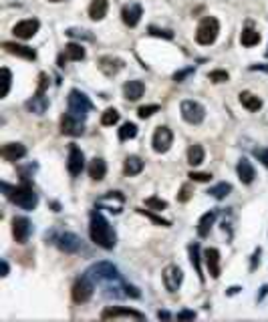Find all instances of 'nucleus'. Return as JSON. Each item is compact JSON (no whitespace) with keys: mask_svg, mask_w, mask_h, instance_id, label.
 Wrapping results in <instances>:
<instances>
[{"mask_svg":"<svg viewBox=\"0 0 268 322\" xmlns=\"http://www.w3.org/2000/svg\"><path fill=\"white\" fill-rule=\"evenodd\" d=\"M157 318H170V314H168V312H162V310H159V312H157Z\"/></svg>","mask_w":268,"mask_h":322,"instance_id":"864d4df0","label":"nucleus"},{"mask_svg":"<svg viewBox=\"0 0 268 322\" xmlns=\"http://www.w3.org/2000/svg\"><path fill=\"white\" fill-rule=\"evenodd\" d=\"M32 234V224L26 218H14L12 220V236L18 244H26Z\"/></svg>","mask_w":268,"mask_h":322,"instance_id":"ddd939ff","label":"nucleus"},{"mask_svg":"<svg viewBox=\"0 0 268 322\" xmlns=\"http://www.w3.org/2000/svg\"><path fill=\"white\" fill-rule=\"evenodd\" d=\"M266 55H268V50H266Z\"/></svg>","mask_w":268,"mask_h":322,"instance_id":"6e6d98bb","label":"nucleus"},{"mask_svg":"<svg viewBox=\"0 0 268 322\" xmlns=\"http://www.w3.org/2000/svg\"><path fill=\"white\" fill-rule=\"evenodd\" d=\"M218 32H220L218 20L214 18V16H206V18L200 22L198 30H196V40H198L200 44H212L214 40L218 38Z\"/></svg>","mask_w":268,"mask_h":322,"instance_id":"39448f33","label":"nucleus"},{"mask_svg":"<svg viewBox=\"0 0 268 322\" xmlns=\"http://www.w3.org/2000/svg\"><path fill=\"white\" fill-rule=\"evenodd\" d=\"M123 67H125V63H123L121 59H117V57H101V59H99V69H101L107 77L117 75Z\"/></svg>","mask_w":268,"mask_h":322,"instance_id":"6ab92c4d","label":"nucleus"},{"mask_svg":"<svg viewBox=\"0 0 268 322\" xmlns=\"http://www.w3.org/2000/svg\"><path fill=\"white\" fill-rule=\"evenodd\" d=\"M174 143V133L162 125V127H157L155 133H153V151L155 153H166Z\"/></svg>","mask_w":268,"mask_h":322,"instance_id":"6e6552de","label":"nucleus"},{"mask_svg":"<svg viewBox=\"0 0 268 322\" xmlns=\"http://www.w3.org/2000/svg\"><path fill=\"white\" fill-rule=\"evenodd\" d=\"M206 266L212 278H220V252L216 248H208L206 250Z\"/></svg>","mask_w":268,"mask_h":322,"instance_id":"412c9836","label":"nucleus"},{"mask_svg":"<svg viewBox=\"0 0 268 322\" xmlns=\"http://www.w3.org/2000/svg\"><path fill=\"white\" fill-rule=\"evenodd\" d=\"M204 161V147L202 145H192L188 149V163L190 165H200Z\"/></svg>","mask_w":268,"mask_h":322,"instance_id":"2f4dec72","label":"nucleus"},{"mask_svg":"<svg viewBox=\"0 0 268 322\" xmlns=\"http://www.w3.org/2000/svg\"><path fill=\"white\" fill-rule=\"evenodd\" d=\"M107 10H109V2L107 0H91V6H89V16L93 20H103Z\"/></svg>","mask_w":268,"mask_h":322,"instance_id":"a878e982","label":"nucleus"},{"mask_svg":"<svg viewBox=\"0 0 268 322\" xmlns=\"http://www.w3.org/2000/svg\"><path fill=\"white\" fill-rule=\"evenodd\" d=\"M46 107H48V99L44 97V93H36L32 99L26 101V109L34 115H42L46 111Z\"/></svg>","mask_w":268,"mask_h":322,"instance_id":"5701e85b","label":"nucleus"},{"mask_svg":"<svg viewBox=\"0 0 268 322\" xmlns=\"http://www.w3.org/2000/svg\"><path fill=\"white\" fill-rule=\"evenodd\" d=\"M83 167H85V155H83V151L77 145H71V149H69V161H67L69 173L73 177H77V175H81Z\"/></svg>","mask_w":268,"mask_h":322,"instance_id":"9d476101","label":"nucleus"},{"mask_svg":"<svg viewBox=\"0 0 268 322\" xmlns=\"http://www.w3.org/2000/svg\"><path fill=\"white\" fill-rule=\"evenodd\" d=\"M139 213H143V216H147L151 222H155V224H159V226H170V220H162V218H157V216H153L151 211H147V209H137Z\"/></svg>","mask_w":268,"mask_h":322,"instance_id":"37998d69","label":"nucleus"},{"mask_svg":"<svg viewBox=\"0 0 268 322\" xmlns=\"http://www.w3.org/2000/svg\"><path fill=\"white\" fill-rule=\"evenodd\" d=\"M190 258H192V266L196 268V274H198L200 282H204L202 266H200V246H198V244H192V246H190Z\"/></svg>","mask_w":268,"mask_h":322,"instance_id":"473e14b6","label":"nucleus"},{"mask_svg":"<svg viewBox=\"0 0 268 322\" xmlns=\"http://www.w3.org/2000/svg\"><path fill=\"white\" fill-rule=\"evenodd\" d=\"M192 73H194V67H190V69H186V71H180V73H176V75H174V81L182 83V81H184L188 75H192Z\"/></svg>","mask_w":268,"mask_h":322,"instance_id":"de8ad7c7","label":"nucleus"},{"mask_svg":"<svg viewBox=\"0 0 268 322\" xmlns=\"http://www.w3.org/2000/svg\"><path fill=\"white\" fill-rule=\"evenodd\" d=\"M180 111H182V117L184 121H188L190 125H200L206 117V109L198 103V101H182V107H180Z\"/></svg>","mask_w":268,"mask_h":322,"instance_id":"423d86ee","label":"nucleus"},{"mask_svg":"<svg viewBox=\"0 0 268 322\" xmlns=\"http://www.w3.org/2000/svg\"><path fill=\"white\" fill-rule=\"evenodd\" d=\"M145 207L147 209H155V211H162V209H166L168 207V203L164 201V199H159V197H147L145 199Z\"/></svg>","mask_w":268,"mask_h":322,"instance_id":"e433bc0d","label":"nucleus"},{"mask_svg":"<svg viewBox=\"0 0 268 322\" xmlns=\"http://www.w3.org/2000/svg\"><path fill=\"white\" fill-rule=\"evenodd\" d=\"M254 155L258 157V161H262L264 167H268V147H266V149H256Z\"/></svg>","mask_w":268,"mask_h":322,"instance_id":"a18cd8bd","label":"nucleus"},{"mask_svg":"<svg viewBox=\"0 0 268 322\" xmlns=\"http://www.w3.org/2000/svg\"><path fill=\"white\" fill-rule=\"evenodd\" d=\"M57 246H59V248H61L65 254H75V252H79V250L83 248V240H81L79 236H75V234L67 232V234L59 236Z\"/></svg>","mask_w":268,"mask_h":322,"instance_id":"dca6fc26","label":"nucleus"},{"mask_svg":"<svg viewBox=\"0 0 268 322\" xmlns=\"http://www.w3.org/2000/svg\"><path fill=\"white\" fill-rule=\"evenodd\" d=\"M105 173H107V165H105V161H103L101 157H95V159L91 161V165H89V175H91V179L101 181V179L105 177Z\"/></svg>","mask_w":268,"mask_h":322,"instance_id":"c85d7f7f","label":"nucleus"},{"mask_svg":"<svg viewBox=\"0 0 268 322\" xmlns=\"http://www.w3.org/2000/svg\"><path fill=\"white\" fill-rule=\"evenodd\" d=\"M91 107H93V105H91V101L87 99L85 93H81V91H77V89H73V91L69 93V113H71L73 117L85 121L87 113L91 111Z\"/></svg>","mask_w":268,"mask_h":322,"instance_id":"20e7f679","label":"nucleus"},{"mask_svg":"<svg viewBox=\"0 0 268 322\" xmlns=\"http://www.w3.org/2000/svg\"><path fill=\"white\" fill-rule=\"evenodd\" d=\"M2 48L10 55H16L20 59H26V61H34L36 59V52L30 48V46H24V44H16V42H2Z\"/></svg>","mask_w":268,"mask_h":322,"instance_id":"aec40b11","label":"nucleus"},{"mask_svg":"<svg viewBox=\"0 0 268 322\" xmlns=\"http://www.w3.org/2000/svg\"><path fill=\"white\" fill-rule=\"evenodd\" d=\"M149 34H153V36H162V38H168V40L174 38V32H172V30H168V28H157V26H149Z\"/></svg>","mask_w":268,"mask_h":322,"instance_id":"ea45409f","label":"nucleus"},{"mask_svg":"<svg viewBox=\"0 0 268 322\" xmlns=\"http://www.w3.org/2000/svg\"><path fill=\"white\" fill-rule=\"evenodd\" d=\"M141 14H143V10H141V4H137V2H129V4H125L123 10H121L123 22H125L127 26H131V28L139 24Z\"/></svg>","mask_w":268,"mask_h":322,"instance_id":"f3484780","label":"nucleus"},{"mask_svg":"<svg viewBox=\"0 0 268 322\" xmlns=\"http://www.w3.org/2000/svg\"><path fill=\"white\" fill-rule=\"evenodd\" d=\"M38 26H40V22H38L36 18H26V20H20V22L12 28V34H14L16 38L28 40V38H32V36L38 32Z\"/></svg>","mask_w":268,"mask_h":322,"instance_id":"f8f14e48","label":"nucleus"},{"mask_svg":"<svg viewBox=\"0 0 268 322\" xmlns=\"http://www.w3.org/2000/svg\"><path fill=\"white\" fill-rule=\"evenodd\" d=\"M240 42L244 46H254V44L260 42V32L254 30V28H244L242 34H240Z\"/></svg>","mask_w":268,"mask_h":322,"instance_id":"7c9ffc66","label":"nucleus"},{"mask_svg":"<svg viewBox=\"0 0 268 322\" xmlns=\"http://www.w3.org/2000/svg\"><path fill=\"white\" fill-rule=\"evenodd\" d=\"M268 294V286H262V292H260V296H258V300H262L264 296Z\"/></svg>","mask_w":268,"mask_h":322,"instance_id":"603ef678","label":"nucleus"},{"mask_svg":"<svg viewBox=\"0 0 268 322\" xmlns=\"http://www.w3.org/2000/svg\"><path fill=\"white\" fill-rule=\"evenodd\" d=\"M240 103L246 107L248 111H258L260 107H262V101L254 95V93H248V91H244V93H240Z\"/></svg>","mask_w":268,"mask_h":322,"instance_id":"c756f323","label":"nucleus"},{"mask_svg":"<svg viewBox=\"0 0 268 322\" xmlns=\"http://www.w3.org/2000/svg\"><path fill=\"white\" fill-rule=\"evenodd\" d=\"M89 234H91V240H93L97 246H101L103 250H113L115 244H117L115 230L111 228V224L107 222L99 211H93V213H91Z\"/></svg>","mask_w":268,"mask_h":322,"instance_id":"f257e3e1","label":"nucleus"},{"mask_svg":"<svg viewBox=\"0 0 268 322\" xmlns=\"http://www.w3.org/2000/svg\"><path fill=\"white\" fill-rule=\"evenodd\" d=\"M182 280H184V272L180 270L178 266H168L164 270V284L170 292H178V288L182 286Z\"/></svg>","mask_w":268,"mask_h":322,"instance_id":"2eb2a0df","label":"nucleus"},{"mask_svg":"<svg viewBox=\"0 0 268 322\" xmlns=\"http://www.w3.org/2000/svg\"><path fill=\"white\" fill-rule=\"evenodd\" d=\"M123 203H125V195L121 191H109V193L103 195L97 201V207H107V209L113 211V213H119L121 207H123Z\"/></svg>","mask_w":268,"mask_h":322,"instance_id":"9b49d317","label":"nucleus"},{"mask_svg":"<svg viewBox=\"0 0 268 322\" xmlns=\"http://www.w3.org/2000/svg\"><path fill=\"white\" fill-rule=\"evenodd\" d=\"M194 318H196V312H190V310L178 312V320H194Z\"/></svg>","mask_w":268,"mask_h":322,"instance_id":"09e8293b","label":"nucleus"},{"mask_svg":"<svg viewBox=\"0 0 268 322\" xmlns=\"http://www.w3.org/2000/svg\"><path fill=\"white\" fill-rule=\"evenodd\" d=\"M232 191V185L230 183H226V181H222V183H218V185H214V187H210V195L212 197H216V199H224L228 193Z\"/></svg>","mask_w":268,"mask_h":322,"instance_id":"72a5a7b5","label":"nucleus"},{"mask_svg":"<svg viewBox=\"0 0 268 322\" xmlns=\"http://www.w3.org/2000/svg\"><path fill=\"white\" fill-rule=\"evenodd\" d=\"M208 77H210L212 83H226V81L230 79V75H228L226 71H212Z\"/></svg>","mask_w":268,"mask_h":322,"instance_id":"79ce46f5","label":"nucleus"},{"mask_svg":"<svg viewBox=\"0 0 268 322\" xmlns=\"http://www.w3.org/2000/svg\"><path fill=\"white\" fill-rule=\"evenodd\" d=\"M192 191H194L192 185H184V187L180 189V193H178V199H180V201H188V199L192 197Z\"/></svg>","mask_w":268,"mask_h":322,"instance_id":"c03bdc74","label":"nucleus"},{"mask_svg":"<svg viewBox=\"0 0 268 322\" xmlns=\"http://www.w3.org/2000/svg\"><path fill=\"white\" fill-rule=\"evenodd\" d=\"M190 179H192V181H210V179H212V175H210V173H198V171H192V173H190Z\"/></svg>","mask_w":268,"mask_h":322,"instance_id":"49530a36","label":"nucleus"},{"mask_svg":"<svg viewBox=\"0 0 268 322\" xmlns=\"http://www.w3.org/2000/svg\"><path fill=\"white\" fill-rule=\"evenodd\" d=\"M117 121H119V113H117V109H107V111L103 113V117H101V123H103L105 127L115 125Z\"/></svg>","mask_w":268,"mask_h":322,"instance_id":"c9c22d12","label":"nucleus"},{"mask_svg":"<svg viewBox=\"0 0 268 322\" xmlns=\"http://www.w3.org/2000/svg\"><path fill=\"white\" fill-rule=\"evenodd\" d=\"M0 153H2V157L6 161H18V159H22L26 155V147L22 143H6Z\"/></svg>","mask_w":268,"mask_h":322,"instance_id":"4be33fe9","label":"nucleus"},{"mask_svg":"<svg viewBox=\"0 0 268 322\" xmlns=\"http://www.w3.org/2000/svg\"><path fill=\"white\" fill-rule=\"evenodd\" d=\"M135 135H137V125H135V123H125V125H121V129H119V139H121V141L133 139Z\"/></svg>","mask_w":268,"mask_h":322,"instance_id":"f704fd0d","label":"nucleus"},{"mask_svg":"<svg viewBox=\"0 0 268 322\" xmlns=\"http://www.w3.org/2000/svg\"><path fill=\"white\" fill-rule=\"evenodd\" d=\"M87 276L93 282L101 284V286H107V284H111V282L121 280L119 270H117V268L111 262H97V264H93L89 270H87Z\"/></svg>","mask_w":268,"mask_h":322,"instance_id":"f03ea898","label":"nucleus"},{"mask_svg":"<svg viewBox=\"0 0 268 322\" xmlns=\"http://www.w3.org/2000/svg\"><path fill=\"white\" fill-rule=\"evenodd\" d=\"M238 177H240L242 183H252L254 181L256 173H254V167H252V163L248 159H240L238 161Z\"/></svg>","mask_w":268,"mask_h":322,"instance_id":"bb28decb","label":"nucleus"},{"mask_svg":"<svg viewBox=\"0 0 268 322\" xmlns=\"http://www.w3.org/2000/svg\"><path fill=\"white\" fill-rule=\"evenodd\" d=\"M73 300L75 302H79V304H85V302H89L91 300V296H93V280L85 274V276H81L75 284H73Z\"/></svg>","mask_w":268,"mask_h":322,"instance_id":"0eeeda50","label":"nucleus"},{"mask_svg":"<svg viewBox=\"0 0 268 322\" xmlns=\"http://www.w3.org/2000/svg\"><path fill=\"white\" fill-rule=\"evenodd\" d=\"M143 171V161H141V157H137V155H129L127 159H125V163H123V173L125 175H137V173H141Z\"/></svg>","mask_w":268,"mask_h":322,"instance_id":"cd10ccee","label":"nucleus"},{"mask_svg":"<svg viewBox=\"0 0 268 322\" xmlns=\"http://www.w3.org/2000/svg\"><path fill=\"white\" fill-rule=\"evenodd\" d=\"M103 320H109V318H135V320H145V314L131 310V308H107L101 314Z\"/></svg>","mask_w":268,"mask_h":322,"instance_id":"a211bd4d","label":"nucleus"},{"mask_svg":"<svg viewBox=\"0 0 268 322\" xmlns=\"http://www.w3.org/2000/svg\"><path fill=\"white\" fill-rule=\"evenodd\" d=\"M10 81H12V75H10V71L4 67V69H2V97L8 95V91H10Z\"/></svg>","mask_w":268,"mask_h":322,"instance_id":"a19ab883","label":"nucleus"},{"mask_svg":"<svg viewBox=\"0 0 268 322\" xmlns=\"http://www.w3.org/2000/svg\"><path fill=\"white\" fill-rule=\"evenodd\" d=\"M48 2H61V0H48Z\"/></svg>","mask_w":268,"mask_h":322,"instance_id":"5fc2aeb1","label":"nucleus"},{"mask_svg":"<svg viewBox=\"0 0 268 322\" xmlns=\"http://www.w3.org/2000/svg\"><path fill=\"white\" fill-rule=\"evenodd\" d=\"M2 276H8V264H6V260H2Z\"/></svg>","mask_w":268,"mask_h":322,"instance_id":"3c124183","label":"nucleus"},{"mask_svg":"<svg viewBox=\"0 0 268 322\" xmlns=\"http://www.w3.org/2000/svg\"><path fill=\"white\" fill-rule=\"evenodd\" d=\"M258 262H260V248H258V250L254 252V256H252V266H250V270H254Z\"/></svg>","mask_w":268,"mask_h":322,"instance_id":"8fccbe9b","label":"nucleus"},{"mask_svg":"<svg viewBox=\"0 0 268 322\" xmlns=\"http://www.w3.org/2000/svg\"><path fill=\"white\" fill-rule=\"evenodd\" d=\"M61 133L63 135H71V137H79L85 133V125L81 119L73 117L71 113H65L61 117Z\"/></svg>","mask_w":268,"mask_h":322,"instance_id":"1a4fd4ad","label":"nucleus"},{"mask_svg":"<svg viewBox=\"0 0 268 322\" xmlns=\"http://www.w3.org/2000/svg\"><path fill=\"white\" fill-rule=\"evenodd\" d=\"M18 207H22V209H26V211H30V209H34L36 207V203H38V195L34 193V189H32V185L24 179L22 181V185H18V187H12L10 189V195H8Z\"/></svg>","mask_w":268,"mask_h":322,"instance_id":"7ed1b4c3","label":"nucleus"},{"mask_svg":"<svg viewBox=\"0 0 268 322\" xmlns=\"http://www.w3.org/2000/svg\"><path fill=\"white\" fill-rule=\"evenodd\" d=\"M157 111H159V105H145V107H139L137 115H139L141 119H147V117H151V115L157 113Z\"/></svg>","mask_w":268,"mask_h":322,"instance_id":"58836bf2","label":"nucleus"},{"mask_svg":"<svg viewBox=\"0 0 268 322\" xmlns=\"http://www.w3.org/2000/svg\"><path fill=\"white\" fill-rule=\"evenodd\" d=\"M143 91H145V85H143L141 81H127V83L123 85V95H125V99H129V101H137V99L143 95Z\"/></svg>","mask_w":268,"mask_h":322,"instance_id":"393cba45","label":"nucleus"},{"mask_svg":"<svg viewBox=\"0 0 268 322\" xmlns=\"http://www.w3.org/2000/svg\"><path fill=\"white\" fill-rule=\"evenodd\" d=\"M83 59H85V48H83V44L69 42L65 46V50L59 55V67H65V63H69V61H83Z\"/></svg>","mask_w":268,"mask_h":322,"instance_id":"4468645a","label":"nucleus"},{"mask_svg":"<svg viewBox=\"0 0 268 322\" xmlns=\"http://www.w3.org/2000/svg\"><path fill=\"white\" fill-rule=\"evenodd\" d=\"M67 36L71 38H85V40H93V34L89 30H83V28H69L67 30Z\"/></svg>","mask_w":268,"mask_h":322,"instance_id":"4c0bfd02","label":"nucleus"},{"mask_svg":"<svg viewBox=\"0 0 268 322\" xmlns=\"http://www.w3.org/2000/svg\"><path fill=\"white\" fill-rule=\"evenodd\" d=\"M216 216H218V211L212 209V211L204 213V216L200 218V222H198V236H200V238H206V236L210 234L214 222H216Z\"/></svg>","mask_w":268,"mask_h":322,"instance_id":"b1692460","label":"nucleus"}]
</instances>
